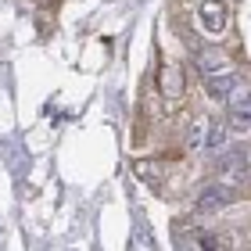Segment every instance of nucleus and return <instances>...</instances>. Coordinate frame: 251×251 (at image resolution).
<instances>
[{"label":"nucleus","instance_id":"obj_1","mask_svg":"<svg viewBox=\"0 0 251 251\" xmlns=\"http://www.w3.org/2000/svg\"><path fill=\"white\" fill-rule=\"evenodd\" d=\"M219 176H223V183H244V179H251V147L233 144L219 158Z\"/></svg>","mask_w":251,"mask_h":251},{"label":"nucleus","instance_id":"obj_2","mask_svg":"<svg viewBox=\"0 0 251 251\" xmlns=\"http://www.w3.org/2000/svg\"><path fill=\"white\" fill-rule=\"evenodd\" d=\"M226 22H230V7H226V0H201V4H198V25H201V32H208V36H223Z\"/></svg>","mask_w":251,"mask_h":251},{"label":"nucleus","instance_id":"obj_3","mask_svg":"<svg viewBox=\"0 0 251 251\" xmlns=\"http://www.w3.org/2000/svg\"><path fill=\"white\" fill-rule=\"evenodd\" d=\"M233 201V187L230 183H204L201 190H198V198H194V204H198V212H204V215H212V212H223L226 204Z\"/></svg>","mask_w":251,"mask_h":251},{"label":"nucleus","instance_id":"obj_4","mask_svg":"<svg viewBox=\"0 0 251 251\" xmlns=\"http://www.w3.org/2000/svg\"><path fill=\"white\" fill-rule=\"evenodd\" d=\"M226 108H230L226 119H230L233 129H251V86L237 83V90L226 97Z\"/></svg>","mask_w":251,"mask_h":251},{"label":"nucleus","instance_id":"obj_5","mask_svg":"<svg viewBox=\"0 0 251 251\" xmlns=\"http://www.w3.org/2000/svg\"><path fill=\"white\" fill-rule=\"evenodd\" d=\"M158 90H162L165 100L183 97V68L173 65V61H162L158 65Z\"/></svg>","mask_w":251,"mask_h":251},{"label":"nucleus","instance_id":"obj_6","mask_svg":"<svg viewBox=\"0 0 251 251\" xmlns=\"http://www.w3.org/2000/svg\"><path fill=\"white\" fill-rule=\"evenodd\" d=\"M237 90V79L233 72H215V75H204V94H208L212 100H226Z\"/></svg>","mask_w":251,"mask_h":251},{"label":"nucleus","instance_id":"obj_7","mask_svg":"<svg viewBox=\"0 0 251 251\" xmlns=\"http://www.w3.org/2000/svg\"><path fill=\"white\" fill-rule=\"evenodd\" d=\"M136 179L147 187H162V179H165V165L162 162H136Z\"/></svg>","mask_w":251,"mask_h":251},{"label":"nucleus","instance_id":"obj_8","mask_svg":"<svg viewBox=\"0 0 251 251\" xmlns=\"http://www.w3.org/2000/svg\"><path fill=\"white\" fill-rule=\"evenodd\" d=\"M204 140H208V119H194L190 129H187V147H194V151H204Z\"/></svg>","mask_w":251,"mask_h":251},{"label":"nucleus","instance_id":"obj_9","mask_svg":"<svg viewBox=\"0 0 251 251\" xmlns=\"http://www.w3.org/2000/svg\"><path fill=\"white\" fill-rule=\"evenodd\" d=\"M198 65H201V75L230 72V68H226V54H219V50H208V54H201V58H198Z\"/></svg>","mask_w":251,"mask_h":251},{"label":"nucleus","instance_id":"obj_10","mask_svg":"<svg viewBox=\"0 0 251 251\" xmlns=\"http://www.w3.org/2000/svg\"><path fill=\"white\" fill-rule=\"evenodd\" d=\"M226 147V126L219 119H208V140H204V151H223Z\"/></svg>","mask_w":251,"mask_h":251},{"label":"nucleus","instance_id":"obj_11","mask_svg":"<svg viewBox=\"0 0 251 251\" xmlns=\"http://www.w3.org/2000/svg\"><path fill=\"white\" fill-rule=\"evenodd\" d=\"M32 4H36V7H50L54 0H32Z\"/></svg>","mask_w":251,"mask_h":251}]
</instances>
